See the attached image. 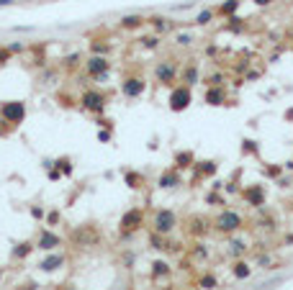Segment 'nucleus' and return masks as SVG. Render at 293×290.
<instances>
[{"instance_id":"obj_1","label":"nucleus","mask_w":293,"mask_h":290,"mask_svg":"<svg viewBox=\"0 0 293 290\" xmlns=\"http://www.w3.org/2000/svg\"><path fill=\"white\" fill-rule=\"evenodd\" d=\"M244 224H247V221H244V216L239 213V211H234V208H221L219 213L211 218V231L221 234V237H232V234L242 231Z\"/></svg>"},{"instance_id":"obj_2","label":"nucleus","mask_w":293,"mask_h":290,"mask_svg":"<svg viewBox=\"0 0 293 290\" xmlns=\"http://www.w3.org/2000/svg\"><path fill=\"white\" fill-rule=\"evenodd\" d=\"M100 241H103V231L95 221H90V224H80L70 231V244H75L77 249H93V247H100Z\"/></svg>"},{"instance_id":"obj_3","label":"nucleus","mask_w":293,"mask_h":290,"mask_svg":"<svg viewBox=\"0 0 293 290\" xmlns=\"http://www.w3.org/2000/svg\"><path fill=\"white\" fill-rule=\"evenodd\" d=\"M180 59L177 57H162L160 62L154 64V70H152V75H154V82L160 85V87H175L177 85V77H180Z\"/></svg>"},{"instance_id":"obj_4","label":"nucleus","mask_w":293,"mask_h":290,"mask_svg":"<svg viewBox=\"0 0 293 290\" xmlns=\"http://www.w3.org/2000/svg\"><path fill=\"white\" fill-rule=\"evenodd\" d=\"M146 224V213H144V208L142 206H134L129 211H123V216L118 221V239H131L134 234H139Z\"/></svg>"},{"instance_id":"obj_5","label":"nucleus","mask_w":293,"mask_h":290,"mask_svg":"<svg viewBox=\"0 0 293 290\" xmlns=\"http://www.w3.org/2000/svg\"><path fill=\"white\" fill-rule=\"evenodd\" d=\"M0 121L8 131H16L26 121V103L24 100H3L0 103Z\"/></svg>"},{"instance_id":"obj_6","label":"nucleus","mask_w":293,"mask_h":290,"mask_svg":"<svg viewBox=\"0 0 293 290\" xmlns=\"http://www.w3.org/2000/svg\"><path fill=\"white\" fill-rule=\"evenodd\" d=\"M80 108L85 110V113H90V116H103L106 113V108H108V93H103L100 87H88V90H83V95H80Z\"/></svg>"},{"instance_id":"obj_7","label":"nucleus","mask_w":293,"mask_h":290,"mask_svg":"<svg viewBox=\"0 0 293 290\" xmlns=\"http://www.w3.org/2000/svg\"><path fill=\"white\" fill-rule=\"evenodd\" d=\"M180 226V216L175 213L173 208H157L152 213V231L162 234V237H173L175 229Z\"/></svg>"},{"instance_id":"obj_8","label":"nucleus","mask_w":293,"mask_h":290,"mask_svg":"<svg viewBox=\"0 0 293 290\" xmlns=\"http://www.w3.org/2000/svg\"><path fill=\"white\" fill-rule=\"evenodd\" d=\"M85 75L93 82H106L111 75V57H98V54H90V57L83 62Z\"/></svg>"},{"instance_id":"obj_9","label":"nucleus","mask_w":293,"mask_h":290,"mask_svg":"<svg viewBox=\"0 0 293 290\" xmlns=\"http://www.w3.org/2000/svg\"><path fill=\"white\" fill-rule=\"evenodd\" d=\"M193 103V87H188L183 82H177L175 87H170V98H167V108L173 113H183Z\"/></svg>"},{"instance_id":"obj_10","label":"nucleus","mask_w":293,"mask_h":290,"mask_svg":"<svg viewBox=\"0 0 293 290\" xmlns=\"http://www.w3.org/2000/svg\"><path fill=\"white\" fill-rule=\"evenodd\" d=\"M146 93V80L142 72H126L121 77V95L126 100H137Z\"/></svg>"},{"instance_id":"obj_11","label":"nucleus","mask_w":293,"mask_h":290,"mask_svg":"<svg viewBox=\"0 0 293 290\" xmlns=\"http://www.w3.org/2000/svg\"><path fill=\"white\" fill-rule=\"evenodd\" d=\"M219 172V159H196L190 167V187H198L204 180H211Z\"/></svg>"},{"instance_id":"obj_12","label":"nucleus","mask_w":293,"mask_h":290,"mask_svg":"<svg viewBox=\"0 0 293 290\" xmlns=\"http://www.w3.org/2000/svg\"><path fill=\"white\" fill-rule=\"evenodd\" d=\"M180 224H183V231L188 234L190 239H206L211 234V218L201 216V213L188 216L185 221H180Z\"/></svg>"},{"instance_id":"obj_13","label":"nucleus","mask_w":293,"mask_h":290,"mask_svg":"<svg viewBox=\"0 0 293 290\" xmlns=\"http://www.w3.org/2000/svg\"><path fill=\"white\" fill-rule=\"evenodd\" d=\"M239 198H242L250 208H265V203H267V190H265L263 183H252V185H244V187H242Z\"/></svg>"},{"instance_id":"obj_14","label":"nucleus","mask_w":293,"mask_h":290,"mask_svg":"<svg viewBox=\"0 0 293 290\" xmlns=\"http://www.w3.org/2000/svg\"><path fill=\"white\" fill-rule=\"evenodd\" d=\"M33 244H36V249H41V252H54V249H59L62 244H64V239L59 237L57 231H52L49 226H44Z\"/></svg>"},{"instance_id":"obj_15","label":"nucleus","mask_w":293,"mask_h":290,"mask_svg":"<svg viewBox=\"0 0 293 290\" xmlns=\"http://www.w3.org/2000/svg\"><path fill=\"white\" fill-rule=\"evenodd\" d=\"M183 172L175 170V167H165V170L160 172V177H157V187L160 190H177V187H183Z\"/></svg>"},{"instance_id":"obj_16","label":"nucleus","mask_w":293,"mask_h":290,"mask_svg":"<svg viewBox=\"0 0 293 290\" xmlns=\"http://www.w3.org/2000/svg\"><path fill=\"white\" fill-rule=\"evenodd\" d=\"M177 82H183L188 87H196L201 82V62L198 59H188L183 67H180V77Z\"/></svg>"},{"instance_id":"obj_17","label":"nucleus","mask_w":293,"mask_h":290,"mask_svg":"<svg viewBox=\"0 0 293 290\" xmlns=\"http://www.w3.org/2000/svg\"><path fill=\"white\" fill-rule=\"evenodd\" d=\"M204 103L211 105V108H221V105H227V103H229V90H227V85L206 87V93H204Z\"/></svg>"},{"instance_id":"obj_18","label":"nucleus","mask_w":293,"mask_h":290,"mask_svg":"<svg viewBox=\"0 0 293 290\" xmlns=\"http://www.w3.org/2000/svg\"><path fill=\"white\" fill-rule=\"evenodd\" d=\"M64 262H67V254L59 252V249H54V252H47V257L39 262V270L41 272H57V270L64 267Z\"/></svg>"},{"instance_id":"obj_19","label":"nucleus","mask_w":293,"mask_h":290,"mask_svg":"<svg viewBox=\"0 0 293 290\" xmlns=\"http://www.w3.org/2000/svg\"><path fill=\"white\" fill-rule=\"evenodd\" d=\"M146 26H152V31L157 33V36H165V33H173L175 31V21L167 18V16L154 13V16L146 18Z\"/></svg>"},{"instance_id":"obj_20","label":"nucleus","mask_w":293,"mask_h":290,"mask_svg":"<svg viewBox=\"0 0 293 290\" xmlns=\"http://www.w3.org/2000/svg\"><path fill=\"white\" fill-rule=\"evenodd\" d=\"M193 164H196V152L193 149H175V154H173V167L175 170L185 172Z\"/></svg>"},{"instance_id":"obj_21","label":"nucleus","mask_w":293,"mask_h":290,"mask_svg":"<svg viewBox=\"0 0 293 290\" xmlns=\"http://www.w3.org/2000/svg\"><path fill=\"white\" fill-rule=\"evenodd\" d=\"M36 249V244H33L31 239H24V241H18L10 247V260L13 262H24L26 257H31V252Z\"/></svg>"},{"instance_id":"obj_22","label":"nucleus","mask_w":293,"mask_h":290,"mask_svg":"<svg viewBox=\"0 0 293 290\" xmlns=\"http://www.w3.org/2000/svg\"><path fill=\"white\" fill-rule=\"evenodd\" d=\"M239 8H242V0H224V3H219L216 8H213V13H216V18H232L239 13Z\"/></svg>"},{"instance_id":"obj_23","label":"nucleus","mask_w":293,"mask_h":290,"mask_svg":"<svg viewBox=\"0 0 293 290\" xmlns=\"http://www.w3.org/2000/svg\"><path fill=\"white\" fill-rule=\"evenodd\" d=\"M146 26V18L142 16V13H129V16H123L121 21H118V28L121 31H139V28H144Z\"/></svg>"},{"instance_id":"obj_24","label":"nucleus","mask_w":293,"mask_h":290,"mask_svg":"<svg viewBox=\"0 0 293 290\" xmlns=\"http://www.w3.org/2000/svg\"><path fill=\"white\" fill-rule=\"evenodd\" d=\"M149 275H152L154 283H157V280H167V277H173V264L167 262V260H154Z\"/></svg>"},{"instance_id":"obj_25","label":"nucleus","mask_w":293,"mask_h":290,"mask_svg":"<svg viewBox=\"0 0 293 290\" xmlns=\"http://www.w3.org/2000/svg\"><path fill=\"white\" fill-rule=\"evenodd\" d=\"M227 249H229V257H232V260H242L250 247H247L244 239H239V237H234V234H232L229 241H227Z\"/></svg>"},{"instance_id":"obj_26","label":"nucleus","mask_w":293,"mask_h":290,"mask_svg":"<svg viewBox=\"0 0 293 290\" xmlns=\"http://www.w3.org/2000/svg\"><path fill=\"white\" fill-rule=\"evenodd\" d=\"M123 183H126L129 190H142V187L146 185V177L139 170H126L123 172Z\"/></svg>"},{"instance_id":"obj_27","label":"nucleus","mask_w":293,"mask_h":290,"mask_svg":"<svg viewBox=\"0 0 293 290\" xmlns=\"http://www.w3.org/2000/svg\"><path fill=\"white\" fill-rule=\"evenodd\" d=\"M88 49H90V54H98V57H111L114 54V44L103 41V39H90Z\"/></svg>"},{"instance_id":"obj_28","label":"nucleus","mask_w":293,"mask_h":290,"mask_svg":"<svg viewBox=\"0 0 293 290\" xmlns=\"http://www.w3.org/2000/svg\"><path fill=\"white\" fill-rule=\"evenodd\" d=\"M62 70L67 72V75H72V72H77L83 67V54L80 52H72V54H67V57H62Z\"/></svg>"},{"instance_id":"obj_29","label":"nucleus","mask_w":293,"mask_h":290,"mask_svg":"<svg viewBox=\"0 0 293 290\" xmlns=\"http://www.w3.org/2000/svg\"><path fill=\"white\" fill-rule=\"evenodd\" d=\"M196 285H198L201 290H216V288H219V277L213 275V272H201V275L196 277Z\"/></svg>"},{"instance_id":"obj_30","label":"nucleus","mask_w":293,"mask_h":290,"mask_svg":"<svg viewBox=\"0 0 293 290\" xmlns=\"http://www.w3.org/2000/svg\"><path fill=\"white\" fill-rule=\"evenodd\" d=\"M190 260H196V262H206L208 260V247L204 244V239H196V244L190 247Z\"/></svg>"},{"instance_id":"obj_31","label":"nucleus","mask_w":293,"mask_h":290,"mask_svg":"<svg viewBox=\"0 0 293 290\" xmlns=\"http://www.w3.org/2000/svg\"><path fill=\"white\" fill-rule=\"evenodd\" d=\"M232 275L236 277V280H247V277L252 275V267L247 264L244 260H234L232 262Z\"/></svg>"},{"instance_id":"obj_32","label":"nucleus","mask_w":293,"mask_h":290,"mask_svg":"<svg viewBox=\"0 0 293 290\" xmlns=\"http://www.w3.org/2000/svg\"><path fill=\"white\" fill-rule=\"evenodd\" d=\"M201 82H206V87H213V85H227V72H224V70H211L206 77H201Z\"/></svg>"},{"instance_id":"obj_33","label":"nucleus","mask_w":293,"mask_h":290,"mask_svg":"<svg viewBox=\"0 0 293 290\" xmlns=\"http://www.w3.org/2000/svg\"><path fill=\"white\" fill-rule=\"evenodd\" d=\"M167 244H170V237H162V234L149 229V247L154 252H167Z\"/></svg>"},{"instance_id":"obj_34","label":"nucleus","mask_w":293,"mask_h":290,"mask_svg":"<svg viewBox=\"0 0 293 290\" xmlns=\"http://www.w3.org/2000/svg\"><path fill=\"white\" fill-rule=\"evenodd\" d=\"M204 200H206V206H213V208H216V206H219V208L227 206V195H224L221 190H208Z\"/></svg>"},{"instance_id":"obj_35","label":"nucleus","mask_w":293,"mask_h":290,"mask_svg":"<svg viewBox=\"0 0 293 290\" xmlns=\"http://www.w3.org/2000/svg\"><path fill=\"white\" fill-rule=\"evenodd\" d=\"M216 18V13H213V8H204V10H198V16L193 18V24L198 26V28H204V26H208L211 21Z\"/></svg>"},{"instance_id":"obj_36","label":"nucleus","mask_w":293,"mask_h":290,"mask_svg":"<svg viewBox=\"0 0 293 290\" xmlns=\"http://www.w3.org/2000/svg\"><path fill=\"white\" fill-rule=\"evenodd\" d=\"M54 164L59 167V172H62V177H72V172H75V164H72V157H59V159H54Z\"/></svg>"},{"instance_id":"obj_37","label":"nucleus","mask_w":293,"mask_h":290,"mask_svg":"<svg viewBox=\"0 0 293 290\" xmlns=\"http://www.w3.org/2000/svg\"><path fill=\"white\" fill-rule=\"evenodd\" d=\"M196 44V33L190 31H175V47H190Z\"/></svg>"},{"instance_id":"obj_38","label":"nucleus","mask_w":293,"mask_h":290,"mask_svg":"<svg viewBox=\"0 0 293 290\" xmlns=\"http://www.w3.org/2000/svg\"><path fill=\"white\" fill-rule=\"evenodd\" d=\"M260 154V144L255 139H244L242 141V157H257Z\"/></svg>"},{"instance_id":"obj_39","label":"nucleus","mask_w":293,"mask_h":290,"mask_svg":"<svg viewBox=\"0 0 293 290\" xmlns=\"http://www.w3.org/2000/svg\"><path fill=\"white\" fill-rule=\"evenodd\" d=\"M139 44H142V49H146V52H157L162 41H160V36H157V33H152V36H142Z\"/></svg>"},{"instance_id":"obj_40","label":"nucleus","mask_w":293,"mask_h":290,"mask_svg":"<svg viewBox=\"0 0 293 290\" xmlns=\"http://www.w3.org/2000/svg\"><path fill=\"white\" fill-rule=\"evenodd\" d=\"M244 28H247V21H244V18H236V16L227 18V31H232V33H244Z\"/></svg>"},{"instance_id":"obj_41","label":"nucleus","mask_w":293,"mask_h":290,"mask_svg":"<svg viewBox=\"0 0 293 290\" xmlns=\"http://www.w3.org/2000/svg\"><path fill=\"white\" fill-rule=\"evenodd\" d=\"M44 221H47V226H59L62 224V211L59 208H49L47 213H44Z\"/></svg>"},{"instance_id":"obj_42","label":"nucleus","mask_w":293,"mask_h":290,"mask_svg":"<svg viewBox=\"0 0 293 290\" xmlns=\"http://www.w3.org/2000/svg\"><path fill=\"white\" fill-rule=\"evenodd\" d=\"M265 177H270V180H278V177L280 175H283V167H280V164H265Z\"/></svg>"},{"instance_id":"obj_43","label":"nucleus","mask_w":293,"mask_h":290,"mask_svg":"<svg viewBox=\"0 0 293 290\" xmlns=\"http://www.w3.org/2000/svg\"><path fill=\"white\" fill-rule=\"evenodd\" d=\"M41 70H44L41 72V82H47V85H52L54 80H57V75H59L57 70H52V67H41Z\"/></svg>"},{"instance_id":"obj_44","label":"nucleus","mask_w":293,"mask_h":290,"mask_svg":"<svg viewBox=\"0 0 293 290\" xmlns=\"http://www.w3.org/2000/svg\"><path fill=\"white\" fill-rule=\"evenodd\" d=\"M250 67H252V62H250V59H239V62H234L232 70H234V75H244L247 70H250Z\"/></svg>"},{"instance_id":"obj_45","label":"nucleus","mask_w":293,"mask_h":290,"mask_svg":"<svg viewBox=\"0 0 293 290\" xmlns=\"http://www.w3.org/2000/svg\"><path fill=\"white\" fill-rule=\"evenodd\" d=\"M257 267H273V257L267 252H260L257 254Z\"/></svg>"},{"instance_id":"obj_46","label":"nucleus","mask_w":293,"mask_h":290,"mask_svg":"<svg viewBox=\"0 0 293 290\" xmlns=\"http://www.w3.org/2000/svg\"><path fill=\"white\" fill-rule=\"evenodd\" d=\"M8 49H10V54H24V52L29 49V44H24V41H13V44H8Z\"/></svg>"},{"instance_id":"obj_47","label":"nucleus","mask_w":293,"mask_h":290,"mask_svg":"<svg viewBox=\"0 0 293 290\" xmlns=\"http://www.w3.org/2000/svg\"><path fill=\"white\" fill-rule=\"evenodd\" d=\"M123 267H126V270H129V267H134V262H137V254H134L131 249H126V252H123Z\"/></svg>"},{"instance_id":"obj_48","label":"nucleus","mask_w":293,"mask_h":290,"mask_svg":"<svg viewBox=\"0 0 293 290\" xmlns=\"http://www.w3.org/2000/svg\"><path fill=\"white\" fill-rule=\"evenodd\" d=\"M10 59H13V54H10L8 44H5V47H0V67H3V64H8Z\"/></svg>"},{"instance_id":"obj_49","label":"nucleus","mask_w":293,"mask_h":290,"mask_svg":"<svg viewBox=\"0 0 293 290\" xmlns=\"http://www.w3.org/2000/svg\"><path fill=\"white\" fill-rule=\"evenodd\" d=\"M95 124H98V126H103V129H108V131H114V129H116V126H114V121L106 118V116H95Z\"/></svg>"},{"instance_id":"obj_50","label":"nucleus","mask_w":293,"mask_h":290,"mask_svg":"<svg viewBox=\"0 0 293 290\" xmlns=\"http://www.w3.org/2000/svg\"><path fill=\"white\" fill-rule=\"evenodd\" d=\"M111 139H114V131H108V129H100V131H98V141L108 144Z\"/></svg>"},{"instance_id":"obj_51","label":"nucleus","mask_w":293,"mask_h":290,"mask_svg":"<svg viewBox=\"0 0 293 290\" xmlns=\"http://www.w3.org/2000/svg\"><path fill=\"white\" fill-rule=\"evenodd\" d=\"M44 213H47V211H44L41 206H31V216L36 221H44Z\"/></svg>"},{"instance_id":"obj_52","label":"nucleus","mask_w":293,"mask_h":290,"mask_svg":"<svg viewBox=\"0 0 293 290\" xmlns=\"http://www.w3.org/2000/svg\"><path fill=\"white\" fill-rule=\"evenodd\" d=\"M211 190H224V180L213 177V180H211Z\"/></svg>"},{"instance_id":"obj_53","label":"nucleus","mask_w":293,"mask_h":290,"mask_svg":"<svg viewBox=\"0 0 293 290\" xmlns=\"http://www.w3.org/2000/svg\"><path fill=\"white\" fill-rule=\"evenodd\" d=\"M275 183H278V187H291V180H288V177H283V175H280Z\"/></svg>"},{"instance_id":"obj_54","label":"nucleus","mask_w":293,"mask_h":290,"mask_svg":"<svg viewBox=\"0 0 293 290\" xmlns=\"http://www.w3.org/2000/svg\"><path fill=\"white\" fill-rule=\"evenodd\" d=\"M252 3H255L257 8H265V5H270V3H273V0H252Z\"/></svg>"},{"instance_id":"obj_55","label":"nucleus","mask_w":293,"mask_h":290,"mask_svg":"<svg viewBox=\"0 0 293 290\" xmlns=\"http://www.w3.org/2000/svg\"><path fill=\"white\" fill-rule=\"evenodd\" d=\"M206 54H208V57H213V54H219V49H216V47H208Z\"/></svg>"},{"instance_id":"obj_56","label":"nucleus","mask_w":293,"mask_h":290,"mask_svg":"<svg viewBox=\"0 0 293 290\" xmlns=\"http://www.w3.org/2000/svg\"><path fill=\"white\" fill-rule=\"evenodd\" d=\"M286 121H293V108H288V110H286Z\"/></svg>"},{"instance_id":"obj_57","label":"nucleus","mask_w":293,"mask_h":290,"mask_svg":"<svg viewBox=\"0 0 293 290\" xmlns=\"http://www.w3.org/2000/svg\"><path fill=\"white\" fill-rule=\"evenodd\" d=\"M5 5H13V0H0V8H5Z\"/></svg>"},{"instance_id":"obj_58","label":"nucleus","mask_w":293,"mask_h":290,"mask_svg":"<svg viewBox=\"0 0 293 290\" xmlns=\"http://www.w3.org/2000/svg\"><path fill=\"white\" fill-rule=\"evenodd\" d=\"M286 170H291V172H293V159H288V162H286Z\"/></svg>"},{"instance_id":"obj_59","label":"nucleus","mask_w":293,"mask_h":290,"mask_svg":"<svg viewBox=\"0 0 293 290\" xmlns=\"http://www.w3.org/2000/svg\"><path fill=\"white\" fill-rule=\"evenodd\" d=\"M286 244H293V234H288V237H286Z\"/></svg>"},{"instance_id":"obj_60","label":"nucleus","mask_w":293,"mask_h":290,"mask_svg":"<svg viewBox=\"0 0 293 290\" xmlns=\"http://www.w3.org/2000/svg\"><path fill=\"white\" fill-rule=\"evenodd\" d=\"M62 290H75V288H72V285H64V288H62Z\"/></svg>"}]
</instances>
